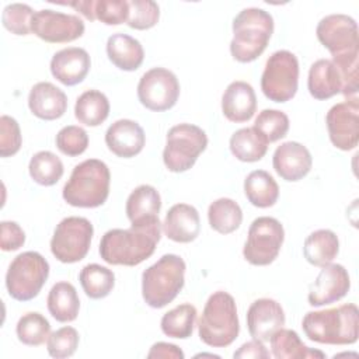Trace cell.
Here are the masks:
<instances>
[{"instance_id": "obj_1", "label": "cell", "mask_w": 359, "mask_h": 359, "mask_svg": "<svg viewBox=\"0 0 359 359\" xmlns=\"http://www.w3.org/2000/svg\"><path fill=\"white\" fill-rule=\"evenodd\" d=\"M158 216L132 222L129 229L108 230L100 241V255L109 265L135 266L150 258L161 238Z\"/></svg>"}, {"instance_id": "obj_2", "label": "cell", "mask_w": 359, "mask_h": 359, "mask_svg": "<svg viewBox=\"0 0 359 359\" xmlns=\"http://www.w3.org/2000/svg\"><path fill=\"white\" fill-rule=\"evenodd\" d=\"M306 337L317 344L352 345L359 337V311L356 304L309 311L302 320Z\"/></svg>"}, {"instance_id": "obj_3", "label": "cell", "mask_w": 359, "mask_h": 359, "mask_svg": "<svg viewBox=\"0 0 359 359\" xmlns=\"http://www.w3.org/2000/svg\"><path fill=\"white\" fill-rule=\"evenodd\" d=\"M272 34L273 18L268 11L258 7L241 10L233 20V59L240 63L254 62L266 49Z\"/></svg>"}, {"instance_id": "obj_4", "label": "cell", "mask_w": 359, "mask_h": 359, "mask_svg": "<svg viewBox=\"0 0 359 359\" xmlns=\"http://www.w3.org/2000/svg\"><path fill=\"white\" fill-rule=\"evenodd\" d=\"M109 184L108 165L98 158H88L73 168L62 196L74 208H98L108 199Z\"/></svg>"}, {"instance_id": "obj_5", "label": "cell", "mask_w": 359, "mask_h": 359, "mask_svg": "<svg viewBox=\"0 0 359 359\" xmlns=\"http://www.w3.org/2000/svg\"><path fill=\"white\" fill-rule=\"evenodd\" d=\"M240 332L234 297L223 290L209 296L198 321V334L203 344L213 348L231 345Z\"/></svg>"}, {"instance_id": "obj_6", "label": "cell", "mask_w": 359, "mask_h": 359, "mask_svg": "<svg viewBox=\"0 0 359 359\" xmlns=\"http://www.w3.org/2000/svg\"><path fill=\"white\" fill-rule=\"evenodd\" d=\"M185 261L175 254H165L142 273V296L147 306L163 309L171 303L185 283Z\"/></svg>"}, {"instance_id": "obj_7", "label": "cell", "mask_w": 359, "mask_h": 359, "mask_svg": "<svg viewBox=\"0 0 359 359\" xmlns=\"http://www.w3.org/2000/svg\"><path fill=\"white\" fill-rule=\"evenodd\" d=\"M48 276V261L36 251H25L11 261L6 273V287L14 300L28 302L38 296Z\"/></svg>"}, {"instance_id": "obj_8", "label": "cell", "mask_w": 359, "mask_h": 359, "mask_svg": "<svg viewBox=\"0 0 359 359\" xmlns=\"http://www.w3.org/2000/svg\"><path fill=\"white\" fill-rule=\"evenodd\" d=\"M208 146L205 130L192 123L172 126L165 137L163 161L168 171L184 172L194 167L199 154Z\"/></svg>"}, {"instance_id": "obj_9", "label": "cell", "mask_w": 359, "mask_h": 359, "mask_svg": "<svg viewBox=\"0 0 359 359\" xmlns=\"http://www.w3.org/2000/svg\"><path fill=\"white\" fill-rule=\"evenodd\" d=\"M299 86V60L289 50L273 52L261 76V90L264 95L273 102H286L297 93Z\"/></svg>"}, {"instance_id": "obj_10", "label": "cell", "mask_w": 359, "mask_h": 359, "mask_svg": "<svg viewBox=\"0 0 359 359\" xmlns=\"http://www.w3.org/2000/svg\"><path fill=\"white\" fill-rule=\"evenodd\" d=\"M94 227L91 222L81 216H69L59 222L52 240L50 251L63 264L81 261L91 245Z\"/></svg>"}, {"instance_id": "obj_11", "label": "cell", "mask_w": 359, "mask_h": 359, "mask_svg": "<svg viewBox=\"0 0 359 359\" xmlns=\"http://www.w3.org/2000/svg\"><path fill=\"white\" fill-rule=\"evenodd\" d=\"M283 240L285 230L278 219L269 216L257 217L248 229L243 255L251 265H269L278 258Z\"/></svg>"}, {"instance_id": "obj_12", "label": "cell", "mask_w": 359, "mask_h": 359, "mask_svg": "<svg viewBox=\"0 0 359 359\" xmlns=\"http://www.w3.org/2000/svg\"><path fill=\"white\" fill-rule=\"evenodd\" d=\"M180 97L177 76L164 67L147 70L139 80L137 98L140 104L154 112L171 109Z\"/></svg>"}, {"instance_id": "obj_13", "label": "cell", "mask_w": 359, "mask_h": 359, "mask_svg": "<svg viewBox=\"0 0 359 359\" xmlns=\"http://www.w3.org/2000/svg\"><path fill=\"white\" fill-rule=\"evenodd\" d=\"M316 35L332 57L359 53L358 24L346 14H330L321 18Z\"/></svg>"}, {"instance_id": "obj_14", "label": "cell", "mask_w": 359, "mask_h": 359, "mask_svg": "<svg viewBox=\"0 0 359 359\" xmlns=\"http://www.w3.org/2000/svg\"><path fill=\"white\" fill-rule=\"evenodd\" d=\"M84 29V22L77 15L49 8L36 11L31 21L32 34L49 43H66L76 41L83 36Z\"/></svg>"}, {"instance_id": "obj_15", "label": "cell", "mask_w": 359, "mask_h": 359, "mask_svg": "<svg viewBox=\"0 0 359 359\" xmlns=\"http://www.w3.org/2000/svg\"><path fill=\"white\" fill-rule=\"evenodd\" d=\"M331 143L344 151L352 150L359 142V101L349 98L330 108L325 116Z\"/></svg>"}, {"instance_id": "obj_16", "label": "cell", "mask_w": 359, "mask_h": 359, "mask_svg": "<svg viewBox=\"0 0 359 359\" xmlns=\"http://www.w3.org/2000/svg\"><path fill=\"white\" fill-rule=\"evenodd\" d=\"M309 287L307 300L313 307L335 303L345 297L351 289V278L341 264H327Z\"/></svg>"}, {"instance_id": "obj_17", "label": "cell", "mask_w": 359, "mask_h": 359, "mask_svg": "<svg viewBox=\"0 0 359 359\" xmlns=\"http://www.w3.org/2000/svg\"><path fill=\"white\" fill-rule=\"evenodd\" d=\"M285 325V311L273 299L262 297L251 303L247 311V328L254 339L266 342Z\"/></svg>"}, {"instance_id": "obj_18", "label": "cell", "mask_w": 359, "mask_h": 359, "mask_svg": "<svg viewBox=\"0 0 359 359\" xmlns=\"http://www.w3.org/2000/svg\"><path fill=\"white\" fill-rule=\"evenodd\" d=\"M272 165L282 180L296 182L310 172L313 157L306 146L290 140L276 147L272 157Z\"/></svg>"}, {"instance_id": "obj_19", "label": "cell", "mask_w": 359, "mask_h": 359, "mask_svg": "<svg viewBox=\"0 0 359 359\" xmlns=\"http://www.w3.org/2000/svg\"><path fill=\"white\" fill-rule=\"evenodd\" d=\"M146 143L143 128L132 119H118L105 132V144L115 156L132 158L137 156Z\"/></svg>"}, {"instance_id": "obj_20", "label": "cell", "mask_w": 359, "mask_h": 359, "mask_svg": "<svg viewBox=\"0 0 359 359\" xmlns=\"http://www.w3.org/2000/svg\"><path fill=\"white\" fill-rule=\"evenodd\" d=\"M91 59L86 49L70 46L56 52L50 59L52 76L65 86H76L88 74Z\"/></svg>"}, {"instance_id": "obj_21", "label": "cell", "mask_w": 359, "mask_h": 359, "mask_svg": "<svg viewBox=\"0 0 359 359\" xmlns=\"http://www.w3.org/2000/svg\"><path fill=\"white\" fill-rule=\"evenodd\" d=\"M161 227L171 241L191 243L201 231L199 213L192 205L177 203L168 209Z\"/></svg>"}, {"instance_id": "obj_22", "label": "cell", "mask_w": 359, "mask_h": 359, "mask_svg": "<svg viewBox=\"0 0 359 359\" xmlns=\"http://www.w3.org/2000/svg\"><path fill=\"white\" fill-rule=\"evenodd\" d=\"M28 107L36 118L55 121L65 115L67 109V97L55 84L39 81L29 90Z\"/></svg>"}, {"instance_id": "obj_23", "label": "cell", "mask_w": 359, "mask_h": 359, "mask_svg": "<svg viewBox=\"0 0 359 359\" xmlns=\"http://www.w3.org/2000/svg\"><path fill=\"white\" fill-rule=\"evenodd\" d=\"M222 111L230 122L250 121L257 111V95L252 86L241 80L230 83L222 95Z\"/></svg>"}, {"instance_id": "obj_24", "label": "cell", "mask_w": 359, "mask_h": 359, "mask_svg": "<svg viewBox=\"0 0 359 359\" xmlns=\"http://www.w3.org/2000/svg\"><path fill=\"white\" fill-rule=\"evenodd\" d=\"M307 88L310 95L320 101L341 93L342 81L338 69L330 59H318L310 66Z\"/></svg>"}, {"instance_id": "obj_25", "label": "cell", "mask_w": 359, "mask_h": 359, "mask_svg": "<svg viewBox=\"0 0 359 359\" xmlns=\"http://www.w3.org/2000/svg\"><path fill=\"white\" fill-rule=\"evenodd\" d=\"M108 59L125 72L137 70L144 59L142 43L128 34H114L107 41Z\"/></svg>"}, {"instance_id": "obj_26", "label": "cell", "mask_w": 359, "mask_h": 359, "mask_svg": "<svg viewBox=\"0 0 359 359\" xmlns=\"http://www.w3.org/2000/svg\"><path fill=\"white\" fill-rule=\"evenodd\" d=\"M271 353L276 359H324L325 353L311 349L303 344L299 334L293 330L280 328L269 339Z\"/></svg>"}, {"instance_id": "obj_27", "label": "cell", "mask_w": 359, "mask_h": 359, "mask_svg": "<svg viewBox=\"0 0 359 359\" xmlns=\"http://www.w3.org/2000/svg\"><path fill=\"white\" fill-rule=\"evenodd\" d=\"M339 252L338 236L328 229H320L307 236L303 245V254L309 264L324 266L331 264Z\"/></svg>"}, {"instance_id": "obj_28", "label": "cell", "mask_w": 359, "mask_h": 359, "mask_svg": "<svg viewBox=\"0 0 359 359\" xmlns=\"http://www.w3.org/2000/svg\"><path fill=\"white\" fill-rule=\"evenodd\" d=\"M48 310L59 323L74 321L80 310V299L76 287L69 282H57L48 293Z\"/></svg>"}, {"instance_id": "obj_29", "label": "cell", "mask_w": 359, "mask_h": 359, "mask_svg": "<svg viewBox=\"0 0 359 359\" xmlns=\"http://www.w3.org/2000/svg\"><path fill=\"white\" fill-rule=\"evenodd\" d=\"M266 139L252 126L236 130L229 142L231 154L244 163L259 161L268 150Z\"/></svg>"}, {"instance_id": "obj_30", "label": "cell", "mask_w": 359, "mask_h": 359, "mask_svg": "<svg viewBox=\"0 0 359 359\" xmlns=\"http://www.w3.org/2000/svg\"><path fill=\"white\" fill-rule=\"evenodd\" d=\"M244 194L255 208H271L279 198V187L273 177L264 171H251L244 180Z\"/></svg>"}, {"instance_id": "obj_31", "label": "cell", "mask_w": 359, "mask_h": 359, "mask_svg": "<svg viewBox=\"0 0 359 359\" xmlns=\"http://www.w3.org/2000/svg\"><path fill=\"white\" fill-rule=\"evenodd\" d=\"M109 115V101L98 90H87L76 100L74 116L86 126H98Z\"/></svg>"}, {"instance_id": "obj_32", "label": "cell", "mask_w": 359, "mask_h": 359, "mask_svg": "<svg viewBox=\"0 0 359 359\" xmlns=\"http://www.w3.org/2000/svg\"><path fill=\"white\" fill-rule=\"evenodd\" d=\"M160 209H161L160 194L154 187L147 184H143L135 188L128 196L126 205H125V212L130 223L144 217L158 216Z\"/></svg>"}, {"instance_id": "obj_33", "label": "cell", "mask_w": 359, "mask_h": 359, "mask_svg": "<svg viewBox=\"0 0 359 359\" xmlns=\"http://www.w3.org/2000/svg\"><path fill=\"white\" fill-rule=\"evenodd\" d=\"M208 220L210 227L220 234L236 231L243 222L240 205L230 198H219L209 205Z\"/></svg>"}, {"instance_id": "obj_34", "label": "cell", "mask_w": 359, "mask_h": 359, "mask_svg": "<svg viewBox=\"0 0 359 359\" xmlns=\"http://www.w3.org/2000/svg\"><path fill=\"white\" fill-rule=\"evenodd\" d=\"M196 314V309L191 303H184L171 309L161 317L160 327L163 334L177 339L189 338L194 332Z\"/></svg>"}, {"instance_id": "obj_35", "label": "cell", "mask_w": 359, "mask_h": 359, "mask_svg": "<svg viewBox=\"0 0 359 359\" xmlns=\"http://www.w3.org/2000/svg\"><path fill=\"white\" fill-rule=\"evenodd\" d=\"M79 280L86 296L94 300L107 297L115 286L114 272L100 264L86 265L80 271Z\"/></svg>"}, {"instance_id": "obj_36", "label": "cell", "mask_w": 359, "mask_h": 359, "mask_svg": "<svg viewBox=\"0 0 359 359\" xmlns=\"http://www.w3.org/2000/svg\"><path fill=\"white\" fill-rule=\"evenodd\" d=\"M28 171L36 184L52 187L62 178L65 168L62 160L55 153L42 150L31 157Z\"/></svg>"}, {"instance_id": "obj_37", "label": "cell", "mask_w": 359, "mask_h": 359, "mask_svg": "<svg viewBox=\"0 0 359 359\" xmlns=\"http://www.w3.org/2000/svg\"><path fill=\"white\" fill-rule=\"evenodd\" d=\"M15 334L20 342L28 346H39L50 335L49 321L38 311H29L20 317Z\"/></svg>"}, {"instance_id": "obj_38", "label": "cell", "mask_w": 359, "mask_h": 359, "mask_svg": "<svg viewBox=\"0 0 359 359\" xmlns=\"http://www.w3.org/2000/svg\"><path fill=\"white\" fill-rule=\"evenodd\" d=\"M254 128L266 139L268 143L283 139L289 130V118L279 109H264L258 114Z\"/></svg>"}, {"instance_id": "obj_39", "label": "cell", "mask_w": 359, "mask_h": 359, "mask_svg": "<svg viewBox=\"0 0 359 359\" xmlns=\"http://www.w3.org/2000/svg\"><path fill=\"white\" fill-rule=\"evenodd\" d=\"M126 24L133 29H150L160 18V7L153 0H129Z\"/></svg>"}, {"instance_id": "obj_40", "label": "cell", "mask_w": 359, "mask_h": 359, "mask_svg": "<svg viewBox=\"0 0 359 359\" xmlns=\"http://www.w3.org/2000/svg\"><path fill=\"white\" fill-rule=\"evenodd\" d=\"M34 11L28 4L11 3L7 4L1 14V22L7 31L14 35H28L31 34V21Z\"/></svg>"}, {"instance_id": "obj_41", "label": "cell", "mask_w": 359, "mask_h": 359, "mask_svg": "<svg viewBox=\"0 0 359 359\" xmlns=\"http://www.w3.org/2000/svg\"><path fill=\"white\" fill-rule=\"evenodd\" d=\"M79 341L80 338H79L77 330L66 325L53 331L49 335L46 341V349L52 358H56V359L70 358L76 352L79 346Z\"/></svg>"}, {"instance_id": "obj_42", "label": "cell", "mask_w": 359, "mask_h": 359, "mask_svg": "<svg viewBox=\"0 0 359 359\" xmlns=\"http://www.w3.org/2000/svg\"><path fill=\"white\" fill-rule=\"evenodd\" d=\"M55 143L60 153L69 157H76L83 154L87 150L88 135L83 128L76 125H69L62 128L57 132L55 137Z\"/></svg>"}, {"instance_id": "obj_43", "label": "cell", "mask_w": 359, "mask_h": 359, "mask_svg": "<svg viewBox=\"0 0 359 359\" xmlns=\"http://www.w3.org/2000/svg\"><path fill=\"white\" fill-rule=\"evenodd\" d=\"M129 6L126 0H95L94 15L95 20L107 25H119L126 22Z\"/></svg>"}, {"instance_id": "obj_44", "label": "cell", "mask_w": 359, "mask_h": 359, "mask_svg": "<svg viewBox=\"0 0 359 359\" xmlns=\"http://www.w3.org/2000/svg\"><path fill=\"white\" fill-rule=\"evenodd\" d=\"M22 137L18 122L8 116L1 115L0 118V156L10 157L18 153L21 149Z\"/></svg>"}, {"instance_id": "obj_45", "label": "cell", "mask_w": 359, "mask_h": 359, "mask_svg": "<svg viewBox=\"0 0 359 359\" xmlns=\"http://www.w3.org/2000/svg\"><path fill=\"white\" fill-rule=\"evenodd\" d=\"M25 243V233L15 222L4 220L0 224V248L3 251H15Z\"/></svg>"}, {"instance_id": "obj_46", "label": "cell", "mask_w": 359, "mask_h": 359, "mask_svg": "<svg viewBox=\"0 0 359 359\" xmlns=\"http://www.w3.org/2000/svg\"><path fill=\"white\" fill-rule=\"evenodd\" d=\"M234 358H241V359H268L271 356L269 351L264 346L262 341L252 339L245 344H243L234 353Z\"/></svg>"}, {"instance_id": "obj_47", "label": "cell", "mask_w": 359, "mask_h": 359, "mask_svg": "<svg viewBox=\"0 0 359 359\" xmlns=\"http://www.w3.org/2000/svg\"><path fill=\"white\" fill-rule=\"evenodd\" d=\"M149 359L163 358V359H184V352L174 344L156 342L147 353Z\"/></svg>"}, {"instance_id": "obj_48", "label": "cell", "mask_w": 359, "mask_h": 359, "mask_svg": "<svg viewBox=\"0 0 359 359\" xmlns=\"http://www.w3.org/2000/svg\"><path fill=\"white\" fill-rule=\"evenodd\" d=\"M94 3L95 0H74V1H67V3H60L63 6L73 7L76 11H79L81 15H84L87 20L94 21Z\"/></svg>"}]
</instances>
